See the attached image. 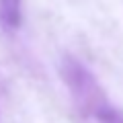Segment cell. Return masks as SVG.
<instances>
[{"mask_svg": "<svg viewBox=\"0 0 123 123\" xmlns=\"http://www.w3.org/2000/svg\"><path fill=\"white\" fill-rule=\"evenodd\" d=\"M60 70H62V78L68 84L72 97H74L76 105L80 107L82 113L92 115L103 103H107L105 97H103V92H101V88H98V84H97V80H94V76L76 57L66 55L64 62H62Z\"/></svg>", "mask_w": 123, "mask_h": 123, "instance_id": "cell-1", "label": "cell"}, {"mask_svg": "<svg viewBox=\"0 0 123 123\" xmlns=\"http://www.w3.org/2000/svg\"><path fill=\"white\" fill-rule=\"evenodd\" d=\"M23 21V0H0V27L8 33L21 27Z\"/></svg>", "mask_w": 123, "mask_h": 123, "instance_id": "cell-2", "label": "cell"}, {"mask_svg": "<svg viewBox=\"0 0 123 123\" xmlns=\"http://www.w3.org/2000/svg\"><path fill=\"white\" fill-rule=\"evenodd\" d=\"M92 117L97 119V123H123V113L117 111L115 107L107 105V103H103V105L92 113Z\"/></svg>", "mask_w": 123, "mask_h": 123, "instance_id": "cell-3", "label": "cell"}]
</instances>
